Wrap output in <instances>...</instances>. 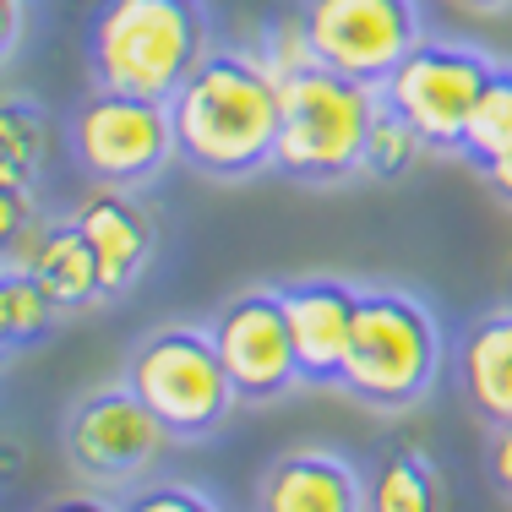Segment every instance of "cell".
Listing matches in <instances>:
<instances>
[{"instance_id":"23","label":"cell","mask_w":512,"mask_h":512,"mask_svg":"<svg viewBox=\"0 0 512 512\" xmlns=\"http://www.w3.org/2000/svg\"><path fill=\"white\" fill-rule=\"evenodd\" d=\"M485 474H491V485L512 502V420H507V425H491V447H485Z\"/></svg>"},{"instance_id":"10","label":"cell","mask_w":512,"mask_h":512,"mask_svg":"<svg viewBox=\"0 0 512 512\" xmlns=\"http://www.w3.org/2000/svg\"><path fill=\"white\" fill-rule=\"evenodd\" d=\"M207 327H213V344L229 365V382H235L240 404H278L295 387H306L278 284H256V289L229 295Z\"/></svg>"},{"instance_id":"13","label":"cell","mask_w":512,"mask_h":512,"mask_svg":"<svg viewBox=\"0 0 512 512\" xmlns=\"http://www.w3.org/2000/svg\"><path fill=\"white\" fill-rule=\"evenodd\" d=\"M256 512H365V469L327 447H289L256 480Z\"/></svg>"},{"instance_id":"18","label":"cell","mask_w":512,"mask_h":512,"mask_svg":"<svg viewBox=\"0 0 512 512\" xmlns=\"http://www.w3.org/2000/svg\"><path fill=\"white\" fill-rule=\"evenodd\" d=\"M55 322H60V311L44 300V289L17 262L0 267V360L17 355V349H33L39 338H50Z\"/></svg>"},{"instance_id":"5","label":"cell","mask_w":512,"mask_h":512,"mask_svg":"<svg viewBox=\"0 0 512 512\" xmlns=\"http://www.w3.org/2000/svg\"><path fill=\"white\" fill-rule=\"evenodd\" d=\"M126 382L175 442H207L229 425L240 393L213 344V327L164 322L142 333L126 355Z\"/></svg>"},{"instance_id":"15","label":"cell","mask_w":512,"mask_h":512,"mask_svg":"<svg viewBox=\"0 0 512 512\" xmlns=\"http://www.w3.org/2000/svg\"><path fill=\"white\" fill-rule=\"evenodd\" d=\"M22 273L44 289V300L60 311V316H77V311H93L104 295V278H99V262H93V246L82 240V229L71 218H55V224H39L22 251Z\"/></svg>"},{"instance_id":"3","label":"cell","mask_w":512,"mask_h":512,"mask_svg":"<svg viewBox=\"0 0 512 512\" xmlns=\"http://www.w3.org/2000/svg\"><path fill=\"white\" fill-rule=\"evenodd\" d=\"M447 360H453V349H447L431 306L414 289L398 284L360 289L355 333H349L344 376H338V387L355 404L376 414H409L414 404L431 398Z\"/></svg>"},{"instance_id":"14","label":"cell","mask_w":512,"mask_h":512,"mask_svg":"<svg viewBox=\"0 0 512 512\" xmlns=\"http://www.w3.org/2000/svg\"><path fill=\"white\" fill-rule=\"evenodd\" d=\"M453 382L480 425L512 420V306L480 311L453 338Z\"/></svg>"},{"instance_id":"17","label":"cell","mask_w":512,"mask_h":512,"mask_svg":"<svg viewBox=\"0 0 512 512\" xmlns=\"http://www.w3.org/2000/svg\"><path fill=\"white\" fill-rule=\"evenodd\" d=\"M44 153H50V120H44L39 99L6 93L0 99V180H11V186H39Z\"/></svg>"},{"instance_id":"6","label":"cell","mask_w":512,"mask_h":512,"mask_svg":"<svg viewBox=\"0 0 512 512\" xmlns=\"http://www.w3.org/2000/svg\"><path fill=\"white\" fill-rule=\"evenodd\" d=\"M175 436L158 425V414L131 393V382H104L88 387L77 404L66 409V425H60V447H66V463L82 485L93 491H120L153 480L158 458L169 453Z\"/></svg>"},{"instance_id":"29","label":"cell","mask_w":512,"mask_h":512,"mask_svg":"<svg viewBox=\"0 0 512 512\" xmlns=\"http://www.w3.org/2000/svg\"><path fill=\"white\" fill-rule=\"evenodd\" d=\"M0 267H6V262H0Z\"/></svg>"},{"instance_id":"2","label":"cell","mask_w":512,"mask_h":512,"mask_svg":"<svg viewBox=\"0 0 512 512\" xmlns=\"http://www.w3.org/2000/svg\"><path fill=\"white\" fill-rule=\"evenodd\" d=\"M213 50L207 0H99L88 22V71L99 88L175 99Z\"/></svg>"},{"instance_id":"4","label":"cell","mask_w":512,"mask_h":512,"mask_svg":"<svg viewBox=\"0 0 512 512\" xmlns=\"http://www.w3.org/2000/svg\"><path fill=\"white\" fill-rule=\"evenodd\" d=\"M284 120H278L273 169L300 186H344L365 175V137H371L382 88L355 82L344 71L306 60L278 77Z\"/></svg>"},{"instance_id":"11","label":"cell","mask_w":512,"mask_h":512,"mask_svg":"<svg viewBox=\"0 0 512 512\" xmlns=\"http://www.w3.org/2000/svg\"><path fill=\"white\" fill-rule=\"evenodd\" d=\"M278 300H284L289 338H295L306 387H338L344 355H349V333H355L360 289L344 284V278L311 273V278H289V284H278Z\"/></svg>"},{"instance_id":"28","label":"cell","mask_w":512,"mask_h":512,"mask_svg":"<svg viewBox=\"0 0 512 512\" xmlns=\"http://www.w3.org/2000/svg\"><path fill=\"white\" fill-rule=\"evenodd\" d=\"M507 289H512V278H507Z\"/></svg>"},{"instance_id":"27","label":"cell","mask_w":512,"mask_h":512,"mask_svg":"<svg viewBox=\"0 0 512 512\" xmlns=\"http://www.w3.org/2000/svg\"><path fill=\"white\" fill-rule=\"evenodd\" d=\"M453 6H463V11H485V17H491V11H507L512 0H453Z\"/></svg>"},{"instance_id":"25","label":"cell","mask_w":512,"mask_h":512,"mask_svg":"<svg viewBox=\"0 0 512 512\" xmlns=\"http://www.w3.org/2000/svg\"><path fill=\"white\" fill-rule=\"evenodd\" d=\"M22 28H28V0H0V66L17 55Z\"/></svg>"},{"instance_id":"1","label":"cell","mask_w":512,"mask_h":512,"mask_svg":"<svg viewBox=\"0 0 512 512\" xmlns=\"http://www.w3.org/2000/svg\"><path fill=\"white\" fill-rule=\"evenodd\" d=\"M169 115H175V148L186 169L224 186L251 180L273 169L278 153V120H284L278 71L256 50L213 44L169 99Z\"/></svg>"},{"instance_id":"16","label":"cell","mask_w":512,"mask_h":512,"mask_svg":"<svg viewBox=\"0 0 512 512\" xmlns=\"http://www.w3.org/2000/svg\"><path fill=\"white\" fill-rule=\"evenodd\" d=\"M365 512H447V480L420 442H382L365 463Z\"/></svg>"},{"instance_id":"7","label":"cell","mask_w":512,"mask_h":512,"mask_svg":"<svg viewBox=\"0 0 512 512\" xmlns=\"http://www.w3.org/2000/svg\"><path fill=\"white\" fill-rule=\"evenodd\" d=\"M71 158L93 186L115 191H142L180 158L175 148V115L164 99H142V93L99 88L77 104L71 115Z\"/></svg>"},{"instance_id":"20","label":"cell","mask_w":512,"mask_h":512,"mask_svg":"<svg viewBox=\"0 0 512 512\" xmlns=\"http://www.w3.org/2000/svg\"><path fill=\"white\" fill-rule=\"evenodd\" d=\"M425 153H431V148H425L420 131H414L387 99L376 104L371 137H365V175H371V180H404Z\"/></svg>"},{"instance_id":"24","label":"cell","mask_w":512,"mask_h":512,"mask_svg":"<svg viewBox=\"0 0 512 512\" xmlns=\"http://www.w3.org/2000/svg\"><path fill=\"white\" fill-rule=\"evenodd\" d=\"M33 512H120V502H109V491H93V485H82V491H66V496H50V502H39Z\"/></svg>"},{"instance_id":"9","label":"cell","mask_w":512,"mask_h":512,"mask_svg":"<svg viewBox=\"0 0 512 512\" xmlns=\"http://www.w3.org/2000/svg\"><path fill=\"white\" fill-rule=\"evenodd\" d=\"M300 28L322 66L382 88L425 39L420 0H300Z\"/></svg>"},{"instance_id":"19","label":"cell","mask_w":512,"mask_h":512,"mask_svg":"<svg viewBox=\"0 0 512 512\" xmlns=\"http://www.w3.org/2000/svg\"><path fill=\"white\" fill-rule=\"evenodd\" d=\"M507 148H512V66L496 60L491 82H485V93L474 99V115H469V126H463V153L458 158L469 169H485Z\"/></svg>"},{"instance_id":"22","label":"cell","mask_w":512,"mask_h":512,"mask_svg":"<svg viewBox=\"0 0 512 512\" xmlns=\"http://www.w3.org/2000/svg\"><path fill=\"white\" fill-rule=\"evenodd\" d=\"M33 229H39L33 186H11V180H0V262H22Z\"/></svg>"},{"instance_id":"26","label":"cell","mask_w":512,"mask_h":512,"mask_svg":"<svg viewBox=\"0 0 512 512\" xmlns=\"http://www.w3.org/2000/svg\"><path fill=\"white\" fill-rule=\"evenodd\" d=\"M480 180L496 191V202H507V207H512V148H507L502 158H491V164L480 169Z\"/></svg>"},{"instance_id":"8","label":"cell","mask_w":512,"mask_h":512,"mask_svg":"<svg viewBox=\"0 0 512 512\" xmlns=\"http://www.w3.org/2000/svg\"><path fill=\"white\" fill-rule=\"evenodd\" d=\"M496 60L463 39H420L398 60V71L382 82V99L425 137V148L458 158L463 126L474 115V99L485 93Z\"/></svg>"},{"instance_id":"21","label":"cell","mask_w":512,"mask_h":512,"mask_svg":"<svg viewBox=\"0 0 512 512\" xmlns=\"http://www.w3.org/2000/svg\"><path fill=\"white\" fill-rule=\"evenodd\" d=\"M120 512H224V507L186 480H142L120 496Z\"/></svg>"},{"instance_id":"12","label":"cell","mask_w":512,"mask_h":512,"mask_svg":"<svg viewBox=\"0 0 512 512\" xmlns=\"http://www.w3.org/2000/svg\"><path fill=\"white\" fill-rule=\"evenodd\" d=\"M71 224L82 229V240L93 246V262H99L104 295L120 300L142 284V273L158 256V224L148 213V202H137V191H115L99 186L88 202H77Z\"/></svg>"}]
</instances>
